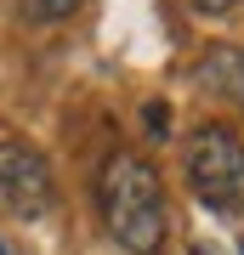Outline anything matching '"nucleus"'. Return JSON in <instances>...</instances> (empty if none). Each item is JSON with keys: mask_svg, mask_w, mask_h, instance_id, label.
I'll return each instance as SVG.
<instances>
[{"mask_svg": "<svg viewBox=\"0 0 244 255\" xmlns=\"http://www.w3.org/2000/svg\"><path fill=\"white\" fill-rule=\"evenodd\" d=\"M80 6H85V0H17V11L28 23H68Z\"/></svg>", "mask_w": 244, "mask_h": 255, "instance_id": "5", "label": "nucleus"}, {"mask_svg": "<svg viewBox=\"0 0 244 255\" xmlns=\"http://www.w3.org/2000/svg\"><path fill=\"white\" fill-rule=\"evenodd\" d=\"M193 85H205L210 97L244 108V51L239 46H210L199 57V68H193Z\"/></svg>", "mask_w": 244, "mask_h": 255, "instance_id": "4", "label": "nucleus"}, {"mask_svg": "<svg viewBox=\"0 0 244 255\" xmlns=\"http://www.w3.org/2000/svg\"><path fill=\"white\" fill-rule=\"evenodd\" d=\"M239 0H193V11H205V17H222V11H233Z\"/></svg>", "mask_w": 244, "mask_h": 255, "instance_id": "6", "label": "nucleus"}, {"mask_svg": "<svg viewBox=\"0 0 244 255\" xmlns=\"http://www.w3.org/2000/svg\"><path fill=\"white\" fill-rule=\"evenodd\" d=\"M97 210L125 255H165L171 204H165V176L154 170V159H142L136 147H114L97 170Z\"/></svg>", "mask_w": 244, "mask_h": 255, "instance_id": "1", "label": "nucleus"}, {"mask_svg": "<svg viewBox=\"0 0 244 255\" xmlns=\"http://www.w3.org/2000/svg\"><path fill=\"white\" fill-rule=\"evenodd\" d=\"M182 170L199 204L222 216H244V142L227 125H193L182 142Z\"/></svg>", "mask_w": 244, "mask_h": 255, "instance_id": "2", "label": "nucleus"}, {"mask_svg": "<svg viewBox=\"0 0 244 255\" xmlns=\"http://www.w3.org/2000/svg\"><path fill=\"white\" fill-rule=\"evenodd\" d=\"M57 204V182L40 147L28 142H0V210L17 221H40Z\"/></svg>", "mask_w": 244, "mask_h": 255, "instance_id": "3", "label": "nucleus"}, {"mask_svg": "<svg viewBox=\"0 0 244 255\" xmlns=\"http://www.w3.org/2000/svg\"><path fill=\"white\" fill-rule=\"evenodd\" d=\"M148 125H154V130H171V114H165L159 102H154V108H148Z\"/></svg>", "mask_w": 244, "mask_h": 255, "instance_id": "7", "label": "nucleus"}, {"mask_svg": "<svg viewBox=\"0 0 244 255\" xmlns=\"http://www.w3.org/2000/svg\"><path fill=\"white\" fill-rule=\"evenodd\" d=\"M0 255H17V250H11V244H6V238H0Z\"/></svg>", "mask_w": 244, "mask_h": 255, "instance_id": "8", "label": "nucleus"}]
</instances>
